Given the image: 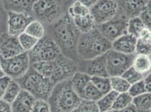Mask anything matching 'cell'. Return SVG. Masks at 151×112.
Wrapping results in <instances>:
<instances>
[{"instance_id": "cell-1", "label": "cell", "mask_w": 151, "mask_h": 112, "mask_svg": "<svg viewBox=\"0 0 151 112\" xmlns=\"http://www.w3.org/2000/svg\"><path fill=\"white\" fill-rule=\"evenodd\" d=\"M48 35L55 42L64 56L77 62L78 57L77 47L81 32L76 28L68 13L49 26Z\"/></svg>"}, {"instance_id": "cell-2", "label": "cell", "mask_w": 151, "mask_h": 112, "mask_svg": "<svg viewBox=\"0 0 151 112\" xmlns=\"http://www.w3.org/2000/svg\"><path fill=\"white\" fill-rule=\"evenodd\" d=\"M31 66L40 74L49 79L55 85L69 80L77 71V62L62 53L54 60L33 63Z\"/></svg>"}, {"instance_id": "cell-3", "label": "cell", "mask_w": 151, "mask_h": 112, "mask_svg": "<svg viewBox=\"0 0 151 112\" xmlns=\"http://www.w3.org/2000/svg\"><path fill=\"white\" fill-rule=\"evenodd\" d=\"M112 49V42L104 37L97 28L81 33L77 47L78 60H88L101 56Z\"/></svg>"}, {"instance_id": "cell-4", "label": "cell", "mask_w": 151, "mask_h": 112, "mask_svg": "<svg viewBox=\"0 0 151 112\" xmlns=\"http://www.w3.org/2000/svg\"><path fill=\"white\" fill-rule=\"evenodd\" d=\"M82 100L73 89L69 79L54 86L47 101L51 112H71Z\"/></svg>"}, {"instance_id": "cell-5", "label": "cell", "mask_w": 151, "mask_h": 112, "mask_svg": "<svg viewBox=\"0 0 151 112\" xmlns=\"http://www.w3.org/2000/svg\"><path fill=\"white\" fill-rule=\"evenodd\" d=\"M15 81L18 82L22 89L30 93L36 99L46 101L55 86L49 79L40 74L31 66L25 75Z\"/></svg>"}, {"instance_id": "cell-6", "label": "cell", "mask_w": 151, "mask_h": 112, "mask_svg": "<svg viewBox=\"0 0 151 112\" xmlns=\"http://www.w3.org/2000/svg\"><path fill=\"white\" fill-rule=\"evenodd\" d=\"M28 52L31 64L51 61L62 54L57 44L48 35L39 39L33 48Z\"/></svg>"}, {"instance_id": "cell-7", "label": "cell", "mask_w": 151, "mask_h": 112, "mask_svg": "<svg viewBox=\"0 0 151 112\" xmlns=\"http://www.w3.org/2000/svg\"><path fill=\"white\" fill-rule=\"evenodd\" d=\"M62 11L57 0H37L32 8V15L42 23L52 24L63 15Z\"/></svg>"}, {"instance_id": "cell-8", "label": "cell", "mask_w": 151, "mask_h": 112, "mask_svg": "<svg viewBox=\"0 0 151 112\" xmlns=\"http://www.w3.org/2000/svg\"><path fill=\"white\" fill-rule=\"evenodd\" d=\"M0 60L1 69L5 75L15 80L25 75L31 66L28 52L9 58L0 57Z\"/></svg>"}, {"instance_id": "cell-9", "label": "cell", "mask_w": 151, "mask_h": 112, "mask_svg": "<svg viewBox=\"0 0 151 112\" xmlns=\"http://www.w3.org/2000/svg\"><path fill=\"white\" fill-rule=\"evenodd\" d=\"M135 55H126L112 48L108 50L106 53V60L109 77L122 76L127 69L132 66Z\"/></svg>"}, {"instance_id": "cell-10", "label": "cell", "mask_w": 151, "mask_h": 112, "mask_svg": "<svg viewBox=\"0 0 151 112\" xmlns=\"http://www.w3.org/2000/svg\"><path fill=\"white\" fill-rule=\"evenodd\" d=\"M117 10L116 0H99L90 8V13L97 26L114 18L117 14Z\"/></svg>"}, {"instance_id": "cell-11", "label": "cell", "mask_w": 151, "mask_h": 112, "mask_svg": "<svg viewBox=\"0 0 151 112\" xmlns=\"http://www.w3.org/2000/svg\"><path fill=\"white\" fill-rule=\"evenodd\" d=\"M128 21L124 18L116 15L107 22L97 25L96 28L104 37L113 42L116 39L127 33Z\"/></svg>"}, {"instance_id": "cell-12", "label": "cell", "mask_w": 151, "mask_h": 112, "mask_svg": "<svg viewBox=\"0 0 151 112\" xmlns=\"http://www.w3.org/2000/svg\"><path fill=\"white\" fill-rule=\"evenodd\" d=\"M32 15L24 13L7 12V32L14 36L18 37L24 33L29 23L35 20Z\"/></svg>"}, {"instance_id": "cell-13", "label": "cell", "mask_w": 151, "mask_h": 112, "mask_svg": "<svg viewBox=\"0 0 151 112\" xmlns=\"http://www.w3.org/2000/svg\"><path fill=\"white\" fill-rule=\"evenodd\" d=\"M77 71L86 74L90 77H109L106 67V54L91 60H78Z\"/></svg>"}, {"instance_id": "cell-14", "label": "cell", "mask_w": 151, "mask_h": 112, "mask_svg": "<svg viewBox=\"0 0 151 112\" xmlns=\"http://www.w3.org/2000/svg\"><path fill=\"white\" fill-rule=\"evenodd\" d=\"M118 10L117 15L129 20L138 17L145 10L147 0H116Z\"/></svg>"}, {"instance_id": "cell-15", "label": "cell", "mask_w": 151, "mask_h": 112, "mask_svg": "<svg viewBox=\"0 0 151 112\" xmlns=\"http://www.w3.org/2000/svg\"><path fill=\"white\" fill-rule=\"evenodd\" d=\"M24 52L19 42L18 37L12 35L7 31L0 35V57L9 58Z\"/></svg>"}, {"instance_id": "cell-16", "label": "cell", "mask_w": 151, "mask_h": 112, "mask_svg": "<svg viewBox=\"0 0 151 112\" xmlns=\"http://www.w3.org/2000/svg\"><path fill=\"white\" fill-rule=\"evenodd\" d=\"M137 38L126 33L112 42V48L117 52L126 54H135Z\"/></svg>"}, {"instance_id": "cell-17", "label": "cell", "mask_w": 151, "mask_h": 112, "mask_svg": "<svg viewBox=\"0 0 151 112\" xmlns=\"http://www.w3.org/2000/svg\"><path fill=\"white\" fill-rule=\"evenodd\" d=\"M36 100V99L31 94L22 89L11 104L12 112H31Z\"/></svg>"}, {"instance_id": "cell-18", "label": "cell", "mask_w": 151, "mask_h": 112, "mask_svg": "<svg viewBox=\"0 0 151 112\" xmlns=\"http://www.w3.org/2000/svg\"><path fill=\"white\" fill-rule=\"evenodd\" d=\"M37 0H0L6 11H16L32 15V8Z\"/></svg>"}, {"instance_id": "cell-19", "label": "cell", "mask_w": 151, "mask_h": 112, "mask_svg": "<svg viewBox=\"0 0 151 112\" xmlns=\"http://www.w3.org/2000/svg\"><path fill=\"white\" fill-rule=\"evenodd\" d=\"M91 77L88 75L77 71L70 79L71 86L77 94L82 99H83L85 88L90 81Z\"/></svg>"}, {"instance_id": "cell-20", "label": "cell", "mask_w": 151, "mask_h": 112, "mask_svg": "<svg viewBox=\"0 0 151 112\" xmlns=\"http://www.w3.org/2000/svg\"><path fill=\"white\" fill-rule=\"evenodd\" d=\"M132 67L145 76L151 71V56L135 54L132 61Z\"/></svg>"}, {"instance_id": "cell-21", "label": "cell", "mask_w": 151, "mask_h": 112, "mask_svg": "<svg viewBox=\"0 0 151 112\" xmlns=\"http://www.w3.org/2000/svg\"><path fill=\"white\" fill-rule=\"evenodd\" d=\"M72 19L81 33H88L96 27L94 20L90 13L85 16L74 17Z\"/></svg>"}, {"instance_id": "cell-22", "label": "cell", "mask_w": 151, "mask_h": 112, "mask_svg": "<svg viewBox=\"0 0 151 112\" xmlns=\"http://www.w3.org/2000/svg\"><path fill=\"white\" fill-rule=\"evenodd\" d=\"M117 92L111 90L109 93L104 95L96 103L98 106L100 112H105L112 111L116 99L119 95Z\"/></svg>"}, {"instance_id": "cell-23", "label": "cell", "mask_w": 151, "mask_h": 112, "mask_svg": "<svg viewBox=\"0 0 151 112\" xmlns=\"http://www.w3.org/2000/svg\"><path fill=\"white\" fill-rule=\"evenodd\" d=\"M132 104L140 111H147L151 110V93L146 92L133 98Z\"/></svg>"}, {"instance_id": "cell-24", "label": "cell", "mask_w": 151, "mask_h": 112, "mask_svg": "<svg viewBox=\"0 0 151 112\" xmlns=\"http://www.w3.org/2000/svg\"><path fill=\"white\" fill-rule=\"evenodd\" d=\"M25 33L39 40L45 35V28L41 21L35 19L28 25Z\"/></svg>"}, {"instance_id": "cell-25", "label": "cell", "mask_w": 151, "mask_h": 112, "mask_svg": "<svg viewBox=\"0 0 151 112\" xmlns=\"http://www.w3.org/2000/svg\"><path fill=\"white\" fill-rule=\"evenodd\" d=\"M90 81L103 95L112 90L109 77H91Z\"/></svg>"}, {"instance_id": "cell-26", "label": "cell", "mask_w": 151, "mask_h": 112, "mask_svg": "<svg viewBox=\"0 0 151 112\" xmlns=\"http://www.w3.org/2000/svg\"><path fill=\"white\" fill-rule=\"evenodd\" d=\"M22 88L18 82L14 80H12L7 87L2 99L10 104H12L18 96Z\"/></svg>"}, {"instance_id": "cell-27", "label": "cell", "mask_w": 151, "mask_h": 112, "mask_svg": "<svg viewBox=\"0 0 151 112\" xmlns=\"http://www.w3.org/2000/svg\"><path fill=\"white\" fill-rule=\"evenodd\" d=\"M133 98L128 92L119 93L117 95L112 110L119 111L124 109L132 104Z\"/></svg>"}, {"instance_id": "cell-28", "label": "cell", "mask_w": 151, "mask_h": 112, "mask_svg": "<svg viewBox=\"0 0 151 112\" xmlns=\"http://www.w3.org/2000/svg\"><path fill=\"white\" fill-rule=\"evenodd\" d=\"M67 13L72 18L76 16H85L90 13V9L88 7L78 0H76L71 4L68 9Z\"/></svg>"}, {"instance_id": "cell-29", "label": "cell", "mask_w": 151, "mask_h": 112, "mask_svg": "<svg viewBox=\"0 0 151 112\" xmlns=\"http://www.w3.org/2000/svg\"><path fill=\"white\" fill-rule=\"evenodd\" d=\"M110 80L112 90L118 93L127 92L131 85L121 76L110 77Z\"/></svg>"}, {"instance_id": "cell-30", "label": "cell", "mask_w": 151, "mask_h": 112, "mask_svg": "<svg viewBox=\"0 0 151 112\" xmlns=\"http://www.w3.org/2000/svg\"><path fill=\"white\" fill-rule=\"evenodd\" d=\"M145 28V24L140 17H135L129 20L127 32L138 38L140 32Z\"/></svg>"}, {"instance_id": "cell-31", "label": "cell", "mask_w": 151, "mask_h": 112, "mask_svg": "<svg viewBox=\"0 0 151 112\" xmlns=\"http://www.w3.org/2000/svg\"><path fill=\"white\" fill-rule=\"evenodd\" d=\"M103 96V95L95 86L91 81H90L85 88L83 99L96 102Z\"/></svg>"}, {"instance_id": "cell-32", "label": "cell", "mask_w": 151, "mask_h": 112, "mask_svg": "<svg viewBox=\"0 0 151 112\" xmlns=\"http://www.w3.org/2000/svg\"><path fill=\"white\" fill-rule=\"evenodd\" d=\"M18 39L22 47L25 52H29L32 50L38 41V39L25 32L19 35Z\"/></svg>"}, {"instance_id": "cell-33", "label": "cell", "mask_w": 151, "mask_h": 112, "mask_svg": "<svg viewBox=\"0 0 151 112\" xmlns=\"http://www.w3.org/2000/svg\"><path fill=\"white\" fill-rule=\"evenodd\" d=\"M71 112H100L96 102L82 99L74 110Z\"/></svg>"}, {"instance_id": "cell-34", "label": "cell", "mask_w": 151, "mask_h": 112, "mask_svg": "<svg viewBox=\"0 0 151 112\" xmlns=\"http://www.w3.org/2000/svg\"><path fill=\"white\" fill-rule=\"evenodd\" d=\"M121 76L124 78L130 85L143 80L145 77L144 75L139 73L132 66L127 69Z\"/></svg>"}, {"instance_id": "cell-35", "label": "cell", "mask_w": 151, "mask_h": 112, "mask_svg": "<svg viewBox=\"0 0 151 112\" xmlns=\"http://www.w3.org/2000/svg\"><path fill=\"white\" fill-rule=\"evenodd\" d=\"M135 54L151 56V44L148 42L142 40L137 38L135 47Z\"/></svg>"}, {"instance_id": "cell-36", "label": "cell", "mask_w": 151, "mask_h": 112, "mask_svg": "<svg viewBox=\"0 0 151 112\" xmlns=\"http://www.w3.org/2000/svg\"><path fill=\"white\" fill-rule=\"evenodd\" d=\"M127 92L132 98H135L146 93L147 90L145 89L143 80L131 85Z\"/></svg>"}, {"instance_id": "cell-37", "label": "cell", "mask_w": 151, "mask_h": 112, "mask_svg": "<svg viewBox=\"0 0 151 112\" xmlns=\"http://www.w3.org/2000/svg\"><path fill=\"white\" fill-rule=\"evenodd\" d=\"M145 26L151 30V0L148 1L145 10L139 16Z\"/></svg>"}, {"instance_id": "cell-38", "label": "cell", "mask_w": 151, "mask_h": 112, "mask_svg": "<svg viewBox=\"0 0 151 112\" xmlns=\"http://www.w3.org/2000/svg\"><path fill=\"white\" fill-rule=\"evenodd\" d=\"M31 112H51L50 106L47 101L36 99Z\"/></svg>"}, {"instance_id": "cell-39", "label": "cell", "mask_w": 151, "mask_h": 112, "mask_svg": "<svg viewBox=\"0 0 151 112\" xmlns=\"http://www.w3.org/2000/svg\"><path fill=\"white\" fill-rule=\"evenodd\" d=\"M7 31V12L0 2V35Z\"/></svg>"}, {"instance_id": "cell-40", "label": "cell", "mask_w": 151, "mask_h": 112, "mask_svg": "<svg viewBox=\"0 0 151 112\" xmlns=\"http://www.w3.org/2000/svg\"><path fill=\"white\" fill-rule=\"evenodd\" d=\"M12 80L10 77L6 75L0 78V99L3 98L7 87Z\"/></svg>"}, {"instance_id": "cell-41", "label": "cell", "mask_w": 151, "mask_h": 112, "mask_svg": "<svg viewBox=\"0 0 151 112\" xmlns=\"http://www.w3.org/2000/svg\"><path fill=\"white\" fill-rule=\"evenodd\" d=\"M151 38V30L146 27L140 32L138 37V39L148 42H150Z\"/></svg>"}, {"instance_id": "cell-42", "label": "cell", "mask_w": 151, "mask_h": 112, "mask_svg": "<svg viewBox=\"0 0 151 112\" xmlns=\"http://www.w3.org/2000/svg\"><path fill=\"white\" fill-rule=\"evenodd\" d=\"M0 112H12L11 104L2 99H0Z\"/></svg>"}, {"instance_id": "cell-43", "label": "cell", "mask_w": 151, "mask_h": 112, "mask_svg": "<svg viewBox=\"0 0 151 112\" xmlns=\"http://www.w3.org/2000/svg\"><path fill=\"white\" fill-rule=\"evenodd\" d=\"M143 81L147 92L151 93V71L145 76Z\"/></svg>"}, {"instance_id": "cell-44", "label": "cell", "mask_w": 151, "mask_h": 112, "mask_svg": "<svg viewBox=\"0 0 151 112\" xmlns=\"http://www.w3.org/2000/svg\"><path fill=\"white\" fill-rule=\"evenodd\" d=\"M114 112H151V110L147 111H142L137 109L132 104L130 106L127 107L125 109L119 111H114Z\"/></svg>"}, {"instance_id": "cell-45", "label": "cell", "mask_w": 151, "mask_h": 112, "mask_svg": "<svg viewBox=\"0 0 151 112\" xmlns=\"http://www.w3.org/2000/svg\"><path fill=\"white\" fill-rule=\"evenodd\" d=\"M78 1H80L83 4L88 7L90 9V7L94 6L99 0H78Z\"/></svg>"}, {"instance_id": "cell-46", "label": "cell", "mask_w": 151, "mask_h": 112, "mask_svg": "<svg viewBox=\"0 0 151 112\" xmlns=\"http://www.w3.org/2000/svg\"><path fill=\"white\" fill-rule=\"evenodd\" d=\"M5 76V73L4 72V71H2V69H0V78L3 77V76Z\"/></svg>"}, {"instance_id": "cell-47", "label": "cell", "mask_w": 151, "mask_h": 112, "mask_svg": "<svg viewBox=\"0 0 151 112\" xmlns=\"http://www.w3.org/2000/svg\"><path fill=\"white\" fill-rule=\"evenodd\" d=\"M114 112V111H112H112H107V112Z\"/></svg>"}, {"instance_id": "cell-48", "label": "cell", "mask_w": 151, "mask_h": 112, "mask_svg": "<svg viewBox=\"0 0 151 112\" xmlns=\"http://www.w3.org/2000/svg\"><path fill=\"white\" fill-rule=\"evenodd\" d=\"M0 69H1V60H0Z\"/></svg>"}, {"instance_id": "cell-49", "label": "cell", "mask_w": 151, "mask_h": 112, "mask_svg": "<svg viewBox=\"0 0 151 112\" xmlns=\"http://www.w3.org/2000/svg\"><path fill=\"white\" fill-rule=\"evenodd\" d=\"M150 43H151V39H150Z\"/></svg>"}, {"instance_id": "cell-50", "label": "cell", "mask_w": 151, "mask_h": 112, "mask_svg": "<svg viewBox=\"0 0 151 112\" xmlns=\"http://www.w3.org/2000/svg\"><path fill=\"white\" fill-rule=\"evenodd\" d=\"M147 1H150V0H147Z\"/></svg>"}]
</instances>
